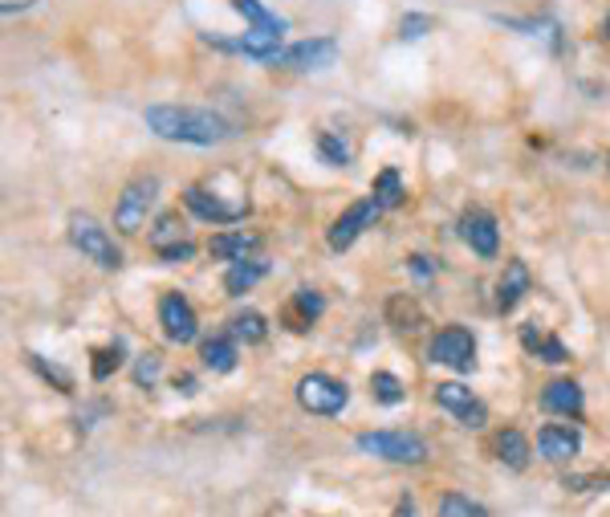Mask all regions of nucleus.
I'll return each mask as SVG.
<instances>
[{
  "mask_svg": "<svg viewBox=\"0 0 610 517\" xmlns=\"http://www.w3.org/2000/svg\"><path fill=\"white\" fill-rule=\"evenodd\" d=\"M142 123H147V130H156L159 139L187 147H216L232 135L225 118L216 111H204V106H168V102H159V106L142 111Z\"/></svg>",
  "mask_w": 610,
  "mask_h": 517,
  "instance_id": "nucleus-1",
  "label": "nucleus"
},
{
  "mask_svg": "<svg viewBox=\"0 0 610 517\" xmlns=\"http://www.w3.org/2000/svg\"><path fill=\"white\" fill-rule=\"evenodd\" d=\"M66 229H70V244H73V249H78L82 257L94 261L99 269H123V249L114 244L111 232L102 229V225L90 212H70Z\"/></svg>",
  "mask_w": 610,
  "mask_h": 517,
  "instance_id": "nucleus-2",
  "label": "nucleus"
},
{
  "mask_svg": "<svg viewBox=\"0 0 610 517\" xmlns=\"http://www.w3.org/2000/svg\"><path fill=\"white\" fill-rule=\"evenodd\" d=\"M156 196H159L156 175H135V180L123 187V196L114 200V229L123 232V237H139L142 225H147V216H151V208H156Z\"/></svg>",
  "mask_w": 610,
  "mask_h": 517,
  "instance_id": "nucleus-3",
  "label": "nucleus"
},
{
  "mask_svg": "<svg viewBox=\"0 0 610 517\" xmlns=\"http://www.w3.org/2000/svg\"><path fill=\"white\" fill-rule=\"evenodd\" d=\"M358 452H367V457H379V460H391V464H424L427 460V445L424 436H415V432H362L355 440Z\"/></svg>",
  "mask_w": 610,
  "mask_h": 517,
  "instance_id": "nucleus-4",
  "label": "nucleus"
},
{
  "mask_svg": "<svg viewBox=\"0 0 610 517\" xmlns=\"http://www.w3.org/2000/svg\"><path fill=\"white\" fill-rule=\"evenodd\" d=\"M427 359L436 367H452V371L469 375L476 371V338H472L469 326H444L431 343H427Z\"/></svg>",
  "mask_w": 610,
  "mask_h": 517,
  "instance_id": "nucleus-5",
  "label": "nucleus"
},
{
  "mask_svg": "<svg viewBox=\"0 0 610 517\" xmlns=\"http://www.w3.org/2000/svg\"><path fill=\"white\" fill-rule=\"evenodd\" d=\"M298 403L310 416H338L342 407L350 403V388L334 375L313 371L306 379H298Z\"/></svg>",
  "mask_w": 610,
  "mask_h": 517,
  "instance_id": "nucleus-6",
  "label": "nucleus"
},
{
  "mask_svg": "<svg viewBox=\"0 0 610 517\" xmlns=\"http://www.w3.org/2000/svg\"><path fill=\"white\" fill-rule=\"evenodd\" d=\"M379 216H383V204L375 200V196H367V200H355L350 208H346V212L338 216V220H334V225H330V232H326L330 249H334V253H346V249H350V244H355L362 232L375 229V220H379Z\"/></svg>",
  "mask_w": 610,
  "mask_h": 517,
  "instance_id": "nucleus-7",
  "label": "nucleus"
},
{
  "mask_svg": "<svg viewBox=\"0 0 610 517\" xmlns=\"http://www.w3.org/2000/svg\"><path fill=\"white\" fill-rule=\"evenodd\" d=\"M159 326H163V338H168V343L187 346V343H196L199 318L184 294H163V298H159Z\"/></svg>",
  "mask_w": 610,
  "mask_h": 517,
  "instance_id": "nucleus-8",
  "label": "nucleus"
},
{
  "mask_svg": "<svg viewBox=\"0 0 610 517\" xmlns=\"http://www.w3.org/2000/svg\"><path fill=\"white\" fill-rule=\"evenodd\" d=\"M334 61H338V42H334V37H310V42H298V45H289V49H281L273 66L310 73V70H326Z\"/></svg>",
  "mask_w": 610,
  "mask_h": 517,
  "instance_id": "nucleus-9",
  "label": "nucleus"
},
{
  "mask_svg": "<svg viewBox=\"0 0 610 517\" xmlns=\"http://www.w3.org/2000/svg\"><path fill=\"white\" fill-rule=\"evenodd\" d=\"M151 249H156L163 261H192L196 257V244L187 241V225L180 212H163L159 216V225L151 229Z\"/></svg>",
  "mask_w": 610,
  "mask_h": 517,
  "instance_id": "nucleus-10",
  "label": "nucleus"
},
{
  "mask_svg": "<svg viewBox=\"0 0 610 517\" xmlns=\"http://www.w3.org/2000/svg\"><path fill=\"white\" fill-rule=\"evenodd\" d=\"M460 241L469 244L476 257L493 261L500 249V232H497V216L484 212V208H469L460 216Z\"/></svg>",
  "mask_w": 610,
  "mask_h": 517,
  "instance_id": "nucleus-11",
  "label": "nucleus"
},
{
  "mask_svg": "<svg viewBox=\"0 0 610 517\" xmlns=\"http://www.w3.org/2000/svg\"><path fill=\"white\" fill-rule=\"evenodd\" d=\"M436 403H440L448 416H456L464 428H484L488 424V407H484L476 395H472L464 383H436Z\"/></svg>",
  "mask_w": 610,
  "mask_h": 517,
  "instance_id": "nucleus-12",
  "label": "nucleus"
},
{
  "mask_svg": "<svg viewBox=\"0 0 610 517\" xmlns=\"http://www.w3.org/2000/svg\"><path fill=\"white\" fill-rule=\"evenodd\" d=\"M184 204H187V212H196L199 220H212V225H237V220H244V212H249V200L225 204L216 192H208V187H187Z\"/></svg>",
  "mask_w": 610,
  "mask_h": 517,
  "instance_id": "nucleus-13",
  "label": "nucleus"
},
{
  "mask_svg": "<svg viewBox=\"0 0 610 517\" xmlns=\"http://www.w3.org/2000/svg\"><path fill=\"white\" fill-rule=\"evenodd\" d=\"M538 452L545 460H554V464H566L583 452V432L569 428V424H545L538 432Z\"/></svg>",
  "mask_w": 610,
  "mask_h": 517,
  "instance_id": "nucleus-14",
  "label": "nucleus"
},
{
  "mask_svg": "<svg viewBox=\"0 0 610 517\" xmlns=\"http://www.w3.org/2000/svg\"><path fill=\"white\" fill-rule=\"evenodd\" d=\"M541 407L554 412V416L578 420L583 416V388L574 379H554V383H545V391H541Z\"/></svg>",
  "mask_w": 610,
  "mask_h": 517,
  "instance_id": "nucleus-15",
  "label": "nucleus"
},
{
  "mask_svg": "<svg viewBox=\"0 0 610 517\" xmlns=\"http://www.w3.org/2000/svg\"><path fill=\"white\" fill-rule=\"evenodd\" d=\"M529 289H533V277H529V265L526 261H505V274H500L497 282V310H505L509 314L513 306L526 298Z\"/></svg>",
  "mask_w": 610,
  "mask_h": 517,
  "instance_id": "nucleus-16",
  "label": "nucleus"
},
{
  "mask_svg": "<svg viewBox=\"0 0 610 517\" xmlns=\"http://www.w3.org/2000/svg\"><path fill=\"white\" fill-rule=\"evenodd\" d=\"M256 249H261V237H256V232H244V229L216 232L212 241H208V253L220 261H249Z\"/></svg>",
  "mask_w": 610,
  "mask_h": 517,
  "instance_id": "nucleus-17",
  "label": "nucleus"
},
{
  "mask_svg": "<svg viewBox=\"0 0 610 517\" xmlns=\"http://www.w3.org/2000/svg\"><path fill=\"white\" fill-rule=\"evenodd\" d=\"M493 452H497V460L505 464V469H513V473L529 469V457H533L529 440L517 428H500L497 440H493Z\"/></svg>",
  "mask_w": 610,
  "mask_h": 517,
  "instance_id": "nucleus-18",
  "label": "nucleus"
},
{
  "mask_svg": "<svg viewBox=\"0 0 610 517\" xmlns=\"http://www.w3.org/2000/svg\"><path fill=\"white\" fill-rule=\"evenodd\" d=\"M521 346H526L529 355H538L541 363H569L566 343L554 338V334L538 331V322H526V326H521Z\"/></svg>",
  "mask_w": 610,
  "mask_h": 517,
  "instance_id": "nucleus-19",
  "label": "nucleus"
},
{
  "mask_svg": "<svg viewBox=\"0 0 610 517\" xmlns=\"http://www.w3.org/2000/svg\"><path fill=\"white\" fill-rule=\"evenodd\" d=\"M199 359H204V367L216 375L237 371V338H232V334H212V338H204Z\"/></svg>",
  "mask_w": 610,
  "mask_h": 517,
  "instance_id": "nucleus-20",
  "label": "nucleus"
},
{
  "mask_svg": "<svg viewBox=\"0 0 610 517\" xmlns=\"http://www.w3.org/2000/svg\"><path fill=\"white\" fill-rule=\"evenodd\" d=\"M326 302H322V294H313V289H298L294 294V302L285 310V322H289V331H310L313 322L322 318Z\"/></svg>",
  "mask_w": 610,
  "mask_h": 517,
  "instance_id": "nucleus-21",
  "label": "nucleus"
},
{
  "mask_svg": "<svg viewBox=\"0 0 610 517\" xmlns=\"http://www.w3.org/2000/svg\"><path fill=\"white\" fill-rule=\"evenodd\" d=\"M269 274V261H232L228 265V274H225V289H228V298H241V294H249V289L261 282V277Z\"/></svg>",
  "mask_w": 610,
  "mask_h": 517,
  "instance_id": "nucleus-22",
  "label": "nucleus"
},
{
  "mask_svg": "<svg viewBox=\"0 0 610 517\" xmlns=\"http://www.w3.org/2000/svg\"><path fill=\"white\" fill-rule=\"evenodd\" d=\"M387 322H391L399 334H415L424 326V310H419L415 298H407V294H391V298H387Z\"/></svg>",
  "mask_w": 610,
  "mask_h": 517,
  "instance_id": "nucleus-23",
  "label": "nucleus"
},
{
  "mask_svg": "<svg viewBox=\"0 0 610 517\" xmlns=\"http://www.w3.org/2000/svg\"><path fill=\"white\" fill-rule=\"evenodd\" d=\"M228 334L244 346H256L269 338V322H265V314H256V310H244V314H237L228 322Z\"/></svg>",
  "mask_w": 610,
  "mask_h": 517,
  "instance_id": "nucleus-24",
  "label": "nucleus"
},
{
  "mask_svg": "<svg viewBox=\"0 0 610 517\" xmlns=\"http://www.w3.org/2000/svg\"><path fill=\"white\" fill-rule=\"evenodd\" d=\"M232 9L249 21V30H277V33H285L289 25H285V16H277V13H269L261 0H232Z\"/></svg>",
  "mask_w": 610,
  "mask_h": 517,
  "instance_id": "nucleus-25",
  "label": "nucleus"
},
{
  "mask_svg": "<svg viewBox=\"0 0 610 517\" xmlns=\"http://www.w3.org/2000/svg\"><path fill=\"white\" fill-rule=\"evenodd\" d=\"M370 196L383 204V212H387V208H399V204H403V196H407V192H403V180H399L395 168H383V172L375 175V187H370Z\"/></svg>",
  "mask_w": 610,
  "mask_h": 517,
  "instance_id": "nucleus-26",
  "label": "nucleus"
},
{
  "mask_svg": "<svg viewBox=\"0 0 610 517\" xmlns=\"http://www.w3.org/2000/svg\"><path fill=\"white\" fill-rule=\"evenodd\" d=\"M370 395H375V403H383V407H395V403H403L407 388L391 371H375L370 375Z\"/></svg>",
  "mask_w": 610,
  "mask_h": 517,
  "instance_id": "nucleus-27",
  "label": "nucleus"
},
{
  "mask_svg": "<svg viewBox=\"0 0 610 517\" xmlns=\"http://www.w3.org/2000/svg\"><path fill=\"white\" fill-rule=\"evenodd\" d=\"M440 517H488L481 502H472L464 493H444L440 497Z\"/></svg>",
  "mask_w": 610,
  "mask_h": 517,
  "instance_id": "nucleus-28",
  "label": "nucleus"
},
{
  "mask_svg": "<svg viewBox=\"0 0 610 517\" xmlns=\"http://www.w3.org/2000/svg\"><path fill=\"white\" fill-rule=\"evenodd\" d=\"M159 371H163V359H159V351H142L139 359H135V388H156V379H159Z\"/></svg>",
  "mask_w": 610,
  "mask_h": 517,
  "instance_id": "nucleus-29",
  "label": "nucleus"
},
{
  "mask_svg": "<svg viewBox=\"0 0 610 517\" xmlns=\"http://www.w3.org/2000/svg\"><path fill=\"white\" fill-rule=\"evenodd\" d=\"M118 367H123V343H118V338H114L111 346L94 351V367H90V371H94V379H111Z\"/></svg>",
  "mask_w": 610,
  "mask_h": 517,
  "instance_id": "nucleus-30",
  "label": "nucleus"
},
{
  "mask_svg": "<svg viewBox=\"0 0 610 517\" xmlns=\"http://www.w3.org/2000/svg\"><path fill=\"white\" fill-rule=\"evenodd\" d=\"M318 151H322V159H326L330 168H346L350 163V147L342 143L338 135H330V130L318 135Z\"/></svg>",
  "mask_w": 610,
  "mask_h": 517,
  "instance_id": "nucleus-31",
  "label": "nucleus"
},
{
  "mask_svg": "<svg viewBox=\"0 0 610 517\" xmlns=\"http://www.w3.org/2000/svg\"><path fill=\"white\" fill-rule=\"evenodd\" d=\"M28 367L42 375L45 383H54L57 391H73V379H70V375L61 371V367H54V363H45L42 355H28Z\"/></svg>",
  "mask_w": 610,
  "mask_h": 517,
  "instance_id": "nucleus-32",
  "label": "nucleus"
},
{
  "mask_svg": "<svg viewBox=\"0 0 610 517\" xmlns=\"http://www.w3.org/2000/svg\"><path fill=\"white\" fill-rule=\"evenodd\" d=\"M431 30H436V21L427 13H407L399 21V37H403V42H419V37H427Z\"/></svg>",
  "mask_w": 610,
  "mask_h": 517,
  "instance_id": "nucleus-33",
  "label": "nucleus"
},
{
  "mask_svg": "<svg viewBox=\"0 0 610 517\" xmlns=\"http://www.w3.org/2000/svg\"><path fill=\"white\" fill-rule=\"evenodd\" d=\"M574 493H610V473H583V476H566L562 481Z\"/></svg>",
  "mask_w": 610,
  "mask_h": 517,
  "instance_id": "nucleus-34",
  "label": "nucleus"
},
{
  "mask_svg": "<svg viewBox=\"0 0 610 517\" xmlns=\"http://www.w3.org/2000/svg\"><path fill=\"white\" fill-rule=\"evenodd\" d=\"M175 391L180 395H196V379L192 375H175Z\"/></svg>",
  "mask_w": 610,
  "mask_h": 517,
  "instance_id": "nucleus-35",
  "label": "nucleus"
},
{
  "mask_svg": "<svg viewBox=\"0 0 610 517\" xmlns=\"http://www.w3.org/2000/svg\"><path fill=\"white\" fill-rule=\"evenodd\" d=\"M395 517H419V514H415V502H412V497H403V502L395 505Z\"/></svg>",
  "mask_w": 610,
  "mask_h": 517,
  "instance_id": "nucleus-36",
  "label": "nucleus"
},
{
  "mask_svg": "<svg viewBox=\"0 0 610 517\" xmlns=\"http://www.w3.org/2000/svg\"><path fill=\"white\" fill-rule=\"evenodd\" d=\"M412 269H415V274H419V277L431 274V265H427V257H419V253H415V257H412Z\"/></svg>",
  "mask_w": 610,
  "mask_h": 517,
  "instance_id": "nucleus-37",
  "label": "nucleus"
},
{
  "mask_svg": "<svg viewBox=\"0 0 610 517\" xmlns=\"http://www.w3.org/2000/svg\"><path fill=\"white\" fill-rule=\"evenodd\" d=\"M28 4H33V0H4L0 9H4V13H16V9H28Z\"/></svg>",
  "mask_w": 610,
  "mask_h": 517,
  "instance_id": "nucleus-38",
  "label": "nucleus"
},
{
  "mask_svg": "<svg viewBox=\"0 0 610 517\" xmlns=\"http://www.w3.org/2000/svg\"><path fill=\"white\" fill-rule=\"evenodd\" d=\"M602 37H610V16H607V25H602Z\"/></svg>",
  "mask_w": 610,
  "mask_h": 517,
  "instance_id": "nucleus-39",
  "label": "nucleus"
}]
</instances>
